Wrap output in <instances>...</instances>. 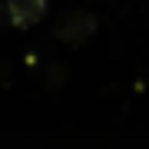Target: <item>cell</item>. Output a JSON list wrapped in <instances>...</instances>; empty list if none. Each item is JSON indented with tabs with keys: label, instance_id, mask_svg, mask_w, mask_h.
I'll return each instance as SVG.
<instances>
[{
	"label": "cell",
	"instance_id": "7a4b0ae2",
	"mask_svg": "<svg viewBox=\"0 0 149 149\" xmlns=\"http://www.w3.org/2000/svg\"><path fill=\"white\" fill-rule=\"evenodd\" d=\"M93 30H96V20L90 13H70L66 20L56 27V37L66 40V43H83V40L93 37Z\"/></svg>",
	"mask_w": 149,
	"mask_h": 149
},
{
	"label": "cell",
	"instance_id": "6da1fadb",
	"mask_svg": "<svg viewBox=\"0 0 149 149\" xmlns=\"http://www.w3.org/2000/svg\"><path fill=\"white\" fill-rule=\"evenodd\" d=\"M50 0H10L7 3V17H10L13 27H33L47 17Z\"/></svg>",
	"mask_w": 149,
	"mask_h": 149
}]
</instances>
